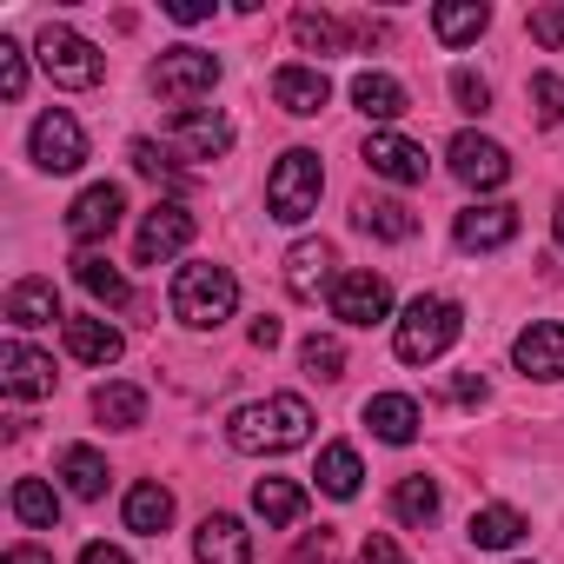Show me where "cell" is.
I'll list each match as a JSON object with an SVG mask.
<instances>
[{"label": "cell", "mask_w": 564, "mask_h": 564, "mask_svg": "<svg viewBox=\"0 0 564 564\" xmlns=\"http://www.w3.org/2000/svg\"><path fill=\"white\" fill-rule=\"evenodd\" d=\"M226 438H232V452H246V458H279V452H293V445L313 438V405H306L300 392H272V399H259V405H239V412L226 419Z\"/></svg>", "instance_id": "6da1fadb"}, {"label": "cell", "mask_w": 564, "mask_h": 564, "mask_svg": "<svg viewBox=\"0 0 564 564\" xmlns=\"http://www.w3.org/2000/svg\"><path fill=\"white\" fill-rule=\"evenodd\" d=\"M232 306H239V279H232L226 265L193 259V265H180V272H173V319H180V326L213 333V326H226V319H232Z\"/></svg>", "instance_id": "7a4b0ae2"}, {"label": "cell", "mask_w": 564, "mask_h": 564, "mask_svg": "<svg viewBox=\"0 0 564 564\" xmlns=\"http://www.w3.org/2000/svg\"><path fill=\"white\" fill-rule=\"evenodd\" d=\"M319 193H326L319 153H313V147H293V153H279V166H272V180H265V213L286 219V226H300V219L319 213Z\"/></svg>", "instance_id": "3957f363"}, {"label": "cell", "mask_w": 564, "mask_h": 564, "mask_svg": "<svg viewBox=\"0 0 564 564\" xmlns=\"http://www.w3.org/2000/svg\"><path fill=\"white\" fill-rule=\"evenodd\" d=\"M458 333H465V313L452 306V300H412L405 306V319H399V333H392V346H399V359L405 366H432L438 352H452L458 346Z\"/></svg>", "instance_id": "277c9868"}, {"label": "cell", "mask_w": 564, "mask_h": 564, "mask_svg": "<svg viewBox=\"0 0 564 564\" xmlns=\"http://www.w3.org/2000/svg\"><path fill=\"white\" fill-rule=\"evenodd\" d=\"M153 94L160 100H173L180 113H186V100H199V94H213L219 87V61L213 54H199V47H173V54H160L153 61Z\"/></svg>", "instance_id": "5b68a950"}, {"label": "cell", "mask_w": 564, "mask_h": 564, "mask_svg": "<svg viewBox=\"0 0 564 564\" xmlns=\"http://www.w3.org/2000/svg\"><path fill=\"white\" fill-rule=\"evenodd\" d=\"M41 67H47V80L54 87H100V54H94V41H80L74 28H41Z\"/></svg>", "instance_id": "8992f818"}, {"label": "cell", "mask_w": 564, "mask_h": 564, "mask_svg": "<svg viewBox=\"0 0 564 564\" xmlns=\"http://www.w3.org/2000/svg\"><path fill=\"white\" fill-rule=\"evenodd\" d=\"M226 147H232V120H226V113L186 107V113H173V127H166V153H180V160H219Z\"/></svg>", "instance_id": "52a82bcc"}, {"label": "cell", "mask_w": 564, "mask_h": 564, "mask_svg": "<svg viewBox=\"0 0 564 564\" xmlns=\"http://www.w3.org/2000/svg\"><path fill=\"white\" fill-rule=\"evenodd\" d=\"M392 313V286L379 272H339V286H333V319L346 326H379Z\"/></svg>", "instance_id": "ba28073f"}, {"label": "cell", "mask_w": 564, "mask_h": 564, "mask_svg": "<svg viewBox=\"0 0 564 564\" xmlns=\"http://www.w3.org/2000/svg\"><path fill=\"white\" fill-rule=\"evenodd\" d=\"M359 160H366L379 180H392V186H425V173H432L425 147H419V140H405V133H372Z\"/></svg>", "instance_id": "9c48e42d"}, {"label": "cell", "mask_w": 564, "mask_h": 564, "mask_svg": "<svg viewBox=\"0 0 564 564\" xmlns=\"http://www.w3.org/2000/svg\"><path fill=\"white\" fill-rule=\"evenodd\" d=\"M180 246H193V213H186L180 199H160V206L140 219L133 252H140V265H160V259H173Z\"/></svg>", "instance_id": "30bf717a"}, {"label": "cell", "mask_w": 564, "mask_h": 564, "mask_svg": "<svg viewBox=\"0 0 564 564\" xmlns=\"http://www.w3.org/2000/svg\"><path fill=\"white\" fill-rule=\"evenodd\" d=\"M34 160L47 166V173H74L80 160H87V133H80V120L74 113H41L34 120Z\"/></svg>", "instance_id": "8fae6325"}, {"label": "cell", "mask_w": 564, "mask_h": 564, "mask_svg": "<svg viewBox=\"0 0 564 564\" xmlns=\"http://www.w3.org/2000/svg\"><path fill=\"white\" fill-rule=\"evenodd\" d=\"M452 173H458L465 186L491 193V186L511 180V153H505L498 140H485V133H458V140H452Z\"/></svg>", "instance_id": "7c38bea8"}, {"label": "cell", "mask_w": 564, "mask_h": 564, "mask_svg": "<svg viewBox=\"0 0 564 564\" xmlns=\"http://www.w3.org/2000/svg\"><path fill=\"white\" fill-rule=\"evenodd\" d=\"M452 239H458L465 252H498V246L518 239V206H505V199H491V206H465V213L452 219Z\"/></svg>", "instance_id": "4fadbf2b"}, {"label": "cell", "mask_w": 564, "mask_h": 564, "mask_svg": "<svg viewBox=\"0 0 564 564\" xmlns=\"http://www.w3.org/2000/svg\"><path fill=\"white\" fill-rule=\"evenodd\" d=\"M511 359H518L524 379H564V326L557 319H531L511 339Z\"/></svg>", "instance_id": "5bb4252c"}, {"label": "cell", "mask_w": 564, "mask_h": 564, "mask_svg": "<svg viewBox=\"0 0 564 564\" xmlns=\"http://www.w3.org/2000/svg\"><path fill=\"white\" fill-rule=\"evenodd\" d=\"M0 386H8L14 399H47L54 392V359L34 352L28 339H8L0 346Z\"/></svg>", "instance_id": "9a60e30c"}, {"label": "cell", "mask_w": 564, "mask_h": 564, "mask_svg": "<svg viewBox=\"0 0 564 564\" xmlns=\"http://www.w3.org/2000/svg\"><path fill=\"white\" fill-rule=\"evenodd\" d=\"M120 213H127V193L100 180V186H87V193L67 206V232H74L80 246H94V239H107V232L120 226Z\"/></svg>", "instance_id": "2e32d148"}, {"label": "cell", "mask_w": 564, "mask_h": 564, "mask_svg": "<svg viewBox=\"0 0 564 564\" xmlns=\"http://www.w3.org/2000/svg\"><path fill=\"white\" fill-rule=\"evenodd\" d=\"M333 265H339V259H333L326 239H300V246L286 252V293H293V300H319L326 286H339Z\"/></svg>", "instance_id": "e0dca14e"}, {"label": "cell", "mask_w": 564, "mask_h": 564, "mask_svg": "<svg viewBox=\"0 0 564 564\" xmlns=\"http://www.w3.org/2000/svg\"><path fill=\"white\" fill-rule=\"evenodd\" d=\"M193 551H199V564H252V531H246L239 518H226V511H213V518L199 524V538H193Z\"/></svg>", "instance_id": "ac0fdd59"}, {"label": "cell", "mask_w": 564, "mask_h": 564, "mask_svg": "<svg viewBox=\"0 0 564 564\" xmlns=\"http://www.w3.org/2000/svg\"><path fill=\"white\" fill-rule=\"evenodd\" d=\"M272 100L306 120V113H319V107L333 100V80H326L319 67H279V74H272Z\"/></svg>", "instance_id": "d6986e66"}, {"label": "cell", "mask_w": 564, "mask_h": 564, "mask_svg": "<svg viewBox=\"0 0 564 564\" xmlns=\"http://www.w3.org/2000/svg\"><path fill=\"white\" fill-rule=\"evenodd\" d=\"M67 352H74L80 366H113V359L127 352V339H120V326H107L100 313H80V319H67Z\"/></svg>", "instance_id": "ffe728a7"}, {"label": "cell", "mask_w": 564, "mask_h": 564, "mask_svg": "<svg viewBox=\"0 0 564 564\" xmlns=\"http://www.w3.org/2000/svg\"><path fill=\"white\" fill-rule=\"evenodd\" d=\"M61 319V293H54V279H21V286L8 293V326L14 333H34V326H54ZM67 326V319H61Z\"/></svg>", "instance_id": "44dd1931"}, {"label": "cell", "mask_w": 564, "mask_h": 564, "mask_svg": "<svg viewBox=\"0 0 564 564\" xmlns=\"http://www.w3.org/2000/svg\"><path fill=\"white\" fill-rule=\"evenodd\" d=\"M366 425L386 438V445H412L419 438V399H405V392H379V399H366Z\"/></svg>", "instance_id": "7402d4cb"}, {"label": "cell", "mask_w": 564, "mask_h": 564, "mask_svg": "<svg viewBox=\"0 0 564 564\" xmlns=\"http://www.w3.org/2000/svg\"><path fill=\"white\" fill-rule=\"evenodd\" d=\"M491 28V8L485 0H445V8H432V34L445 41V47H465V41H478Z\"/></svg>", "instance_id": "603a6c76"}, {"label": "cell", "mask_w": 564, "mask_h": 564, "mask_svg": "<svg viewBox=\"0 0 564 564\" xmlns=\"http://www.w3.org/2000/svg\"><path fill=\"white\" fill-rule=\"evenodd\" d=\"M173 524V491L160 485V478H140L133 491H127V531H147V538H160Z\"/></svg>", "instance_id": "cb8c5ba5"}, {"label": "cell", "mask_w": 564, "mask_h": 564, "mask_svg": "<svg viewBox=\"0 0 564 564\" xmlns=\"http://www.w3.org/2000/svg\"><path fill=\"white\" fill-rule=\"evenodd\" d=\"M352 107H359L366 120H379V127H386V120H399L412 100H405V87H399L392 74H359V80H352Z\"/></svg>", "instance_id": "d4e9b609"}, {"label": "cell", "mask_w": 564, "mask_h": 564, "mask_svg": "<svg viewBox=\"0 0 564 564\" xmlns=\"http://www.w3.org/2000/svg\"><path fill=\"white\" fill-rule=\"evenodd\" d=\"M74 279H80L100 306H127V300H133V286L120 279V265H113L107 252H80V259H74Z\"/></svg>", "instance_id": "484cf974"}, {"label": "cell", "mask_w": 564, "mask_h": 564, "mask_svg": "<svg viewBox=\"0 0 564 564\" xmlns=\"http://www.w3.org/2000/svg\"><path fill=\"white\" fill-rule=\"evenodd\" d=\"M252 511H259L265 524H300L306 491H300L293 478H259V485H252Z\"/></svg>", "instance_id": "4316f807"}, {"label": "cell", "mask_w": 564, "mask_h": 564, "mask_svg": "<svg viewBox=\"0 0 564 564\" xmlns=\"http://www.w3.org/2000/svg\"><path fill=\"white\" fill-rule=\"evenodd\" d=\"M359 232H372V239H412L419 232V219H412V206H399V199H359Z\"/></svg>", "instance_id": "83f0119b"}, {"label": "cell", "mask_w": 564, "mask_h": 564, "mask_svg": "<svg viewBox=\"0 0 564 564\" xmlns=\"http://www.w3.org/2000/svg\"><path fill=\"white\" fill-rule=\"evenodd\" d=\"M94 419L113 425V432H133V425L147 419V392H140V386H100V392H94Z\"/></svg>", "instance_id": "f1b7e54d"}, {"label": "cell", "mask_w": 564, "mask_h": 564, "mask_svg": "<svg viewBox=\"0 0 564 564\" xmlns=\"http://www.w3.org/2000/svg\"><path fill=\"white\" fill-rule=\"evenodd\" d=\"M61 478H67L74 498H100V491H107V458H100L94 445H67V452H61Z\"/></svg>", "instance_id": "f546056e"}, {"label": "cell", "mask_w": 564, "mask_h": 564, "mask_svg": "<svg viewBox=\"0 0 564 564\" xmlns=\"http://www.w3.org/2000/svg\"><path fill=\"white\" fill-rule=\"evenodd\" d=\"M313 478H319L326 498H359V478H366V471H359V452H352V445H326Z\"/></svg>", "instance_id": "4dcf8cb0"}, {"label": "cell", "mask_w": 564, "mask_h": 564, "mask_svg": "<svg viewBox=\"0 0 564 564\" xmlns=\"http://www.w3.org/2000/svg\"><path fill=\"white\" fill-rule=\"evenodd\" d=\"M524 538V518L511 511V505H485V511H471V544L478 551H511Z\"/></svg>", "instance_id": "1f68e13d"}, {"label": "cell", "mask_w": 564, "mask_h": 564, "mask_svg": "<svg viewBox=\"0 0 564 564\" xmlns=\"http://www.w3.org/2000/svg\"><path fill=\"white\" fill-rule=\"evenodd\" d=\"M293 41H300L306 54H319V61H326V54H346V28H339L333 14H319V8H300V14H293Z\"/></svg>", "instance_id": "d6a6232c"}, {"label": "cell", "mask_w": 564, "mask_h": 564, "mask_svg": "<svg viewBox=\"0 0 564 564\" xmlns=\"http://www.w3.org/2000/svg\"><path fill=\"white\" fill-rule=\"evenodd\" d=\"M14 518L34 524V531H54V524H61V498H54L41 478H14Z\"/></svg>", "instance_id": "836d02e7"}, {"label": "cell", "mask_w": 564, "mask_h": 564, "mask_svg": "<svg viewBox=\"0 0 564 564\" xmlns=\"http://www.w3.org/2000/svg\"><path fill=\"white\" fill-rule=\"evenodd\" d=\"M392 511H399L405 524H432V518H438V485H432L425 471L399 478V491H392Z\"/></svg>", "instance_id": "e575fe53"}, {"label": "cell", "mask_w": 564, "mask_h": 564, "mask_svg": "<svg viewBox=\"0 0 564 564\" xmlns=\"http://www.w3.org/2000/svg\"><path fill=\"white\" fill-rule=\"evenodd\" d=\"M300 359H306V372H313V379H346V346H339V339H326V333H313V339L300 346Z\"/></svg>", "instance_id": "d590c367"}, {"label": "cell", "mask_w": 564, "mask_h": 564, "mask_svg": "<svg viewBox=\"0 0 564 564\" xmlns=\"http://www.w3.org/2000/svg\"><path fill=\"white\" fill-rule=\"evenodd\" d=\"M531 113H538V127H557L564 120V80L557 74H538L531 80Z\"/></svg>", "instance_id": "8d00e7d4"}, {"label": "cell", "mask_w": 564, "mask_h": 564, "mask_svg": "<svg viewBox=\"0 0 564 564\" xmlns=\"http://www.w3.org/2000/svg\"><path fill=\"white\" fill-rule=\"evenodd\" d=\"M127 153H133V173H147V180H160V186H180V173H173V160H166V153H160L153 140H133Z\"/></svg>", "instance_id": "74e56055"}, {"label": "cell", "mask_w": 564, "mask_h": 564, "mask_svg": "<svg viewBox=\"0 0 564 564\" xmlns=\"http://www.w3.org/2000/svg\"><path fill=\"white\" fill-rule=\"evenodd\" d=\"M0 94H8V100L28 94V54H21L14 41H0Z\"/></svg>", "instance_id": "f35d334b"}, {"label": "cell", "mask_w": 564, "mask_h": 564, "mask_svg": "<svg viewBox=\"0 0 564 564\" xmlns=\"http://www.w3.org/2000/svg\"><path fill=\"white\" fill-rule=\"evenodd\" d=\"M452 94H458V107H465V113H485V107H491V87H485L471 67H458V74H452Z\"/></svg>", "instance_id": "ab89813d"}, {"label": "cell", "mask_w": 564, "mask_h": 564, "mask_svg": "<svg viewBox=\"0 0 564 564\" xmlns=\"http://www.w3.org/2000/svg\"><path fill=\"white\" fill-rule=\"evenodd\" d=\"M531 41L538 47H564V8H531Z\"/></svg>", "instance_id": "60d3db41"}, {"label": "cell", "mask_w": 564, "mask_h": 564, "mask_svg": "<svg viewBox=\"0 0 564 564\" xmlns=\"http://www.w3.org/2000/svg\"><path fill=\"white\" fill-rule=\"evenodd\" d=\"M359 557H366V564H412V557H405L386 531H366V551H359Z\"/></svg>", "instance_id": "b9f144b4"}, {"label": "cell", "mask_w": 564, "mask_h": 564, "mask_svg": "<svg viewBox=\"0 0 564 564\" xmlns=\"http://www.w3.org/2000/svg\"><path fill=\"white\" fill-rule=\"evenodd\" d=\"M166 14H173L180 28H193V21H206V14H213V0H166Z\"/></svg>", "instance_id": "7bdbcfd3"}, {"label": "cell", "mask_w": 564, "mask_h": 564, "mask_svg": "<svg viewBox=\"0 0 564 564\" xmlns=\"http://www.w3.org/2000/svg\"><path fill=\"white\" fill-rule=\"evenodd\" d=\"M445 392H452L458 405H478V399H485V379H471V372H465V379H452Z\"/></svg>", "instance_id": "ee69618b"}, {"label": "cell", "mask_w": 564, "mask_h": 564, "mask_svg": "<svg viewBox=\"0 0 564 564\" xmlns=\"http://www.w3.org/2000/svg\"><path fill=\"white\" fill-rule=\"evenodd\" d=\"M80 564H133V557H127L120 544H87V551H80Z\"/></svg>", "instance_id": "f6af8a7d"}, {"label": "cell", "mask_w": 564, "mask_h": 564, "mask_svg": "<svg viewBox=\"0 0 564 564\" xmlns=\"http://www.w3.org/2000/svg\"><path fill=\"white\" fill-rule=\"evenodd\" d=\"M252 346H259V352H272V346H279V319H272V313H265V319H252Z\"/></svg>", "instance_id": "bcb514c9"}, {"label": "cell", "mask_w": 564, "mask_h": 564, "mask_svg": "<svg viewBox=\"0 0 564 564\" xmlns=\"http://www.w3.org/2000/svg\"><path fill=\"white\" fill-rule=\"evenodd\" d=\"M326 551H333V531H319V538H300V551H293V557H300V564H313V557H326Z\"/></svg>", "instance_id": "7dc6e473"}, {"label": "cell", "mask_w": 564, "mask_h": 564, "mask_svg": "<svg viewBox=\"0 0 564 564\" xmlns=\"http://www.w3.org/2000/svg\"><path fill=\"white\" fill-rule=\"evenodd\" d=\"M8 564H54V551H41V544H8Z\"/></svg>", "instance_id": "c3c4849f"}, {"label": "cell", "mask_w": 564, "mask_h": 564, "mask_svg": "<svg viewBox=\"0 0 564 564\" xmlns=\"http://www.w3.org/2000/svg\"><path fill=\"white\" fill-rule=\"evenodd\" d=\"M551 232H557V246H564V199H557V213H551Z\"/></svg>", "instance_id": "681fc988"}]
</instances>
